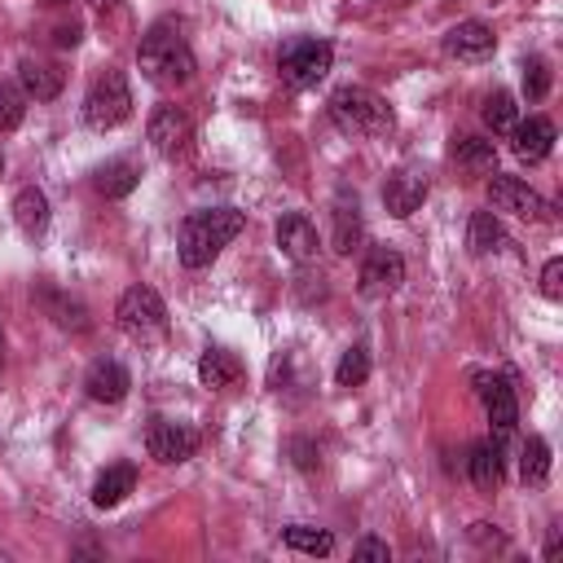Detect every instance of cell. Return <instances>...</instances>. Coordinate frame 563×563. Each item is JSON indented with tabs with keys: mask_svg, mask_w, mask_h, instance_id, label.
<instances>
[{
	"mask_svg": "<svg viewBox=\"0 0 563 563\" xmlns=\"http://www.w3.org/2000/svg\"><path fill=\"white\" fill-rule=\"evenodd\" d=\"M246 216L233 207H202L194 216L180 220V238H176V255L185 268H207L238 233H242Z\"/></svg>",
	"mask_w": 563,
	"mask_h": 563,
	"instance_id": "cell-1",
	"label": "cell"
},
{
	"mask_svg": "<svg viewBox=\"0 0 563 563\" xmlns=\"http://www.w3.org/2000/svg\"><path fill=\"white\" fill-rule=\"evenodd\" d=\"M136 66H141V75H145L150 84H158V88H180V84L194 79V53H189L185 35H180L172 22H158V26H150V31L141 35V44H136Z\"/></svg>",
	"mask_w": 563,
	"mask_h": 563,
	"instance_id": "cell-2",
	"label": "cell"
},
{
	"mask_svg": "<svg viewBox=\"0 0 563 563\" xmlns=\"http://www.w3.org/2000/svg\"><path fill=\"white\" fill-rule=\"evenodd\" d=\"M330 119L339 123V132L347 136H387L391 132V106L361 84H343L330 92Z\"/></svg>",
	"mask_w": 563,
	"mask_h": 563,
	"instance_id": "cell-3",
	"label": "cell"
},
{
	"mask_svg": "<svg viewBox=\"0 0 563 563\" xmlns=\"http://www.w3.org/2000/svg\"><path fill=\"white\" fill-rule=\"evenodd\" d=\"M128 114H132V88H128L123 70L97 75L92 88H88V97H84V123L92 132H110V128L128 123Z\"/></svg>",
	"mask_w": 563,
	"mask_h": 563,
	"instance_id": "cell-4",
	"label": "cell"
},
{
	"mask_svg": "<svg viewBox=\"0 0 563 563\" xmlns=\"http://www.w3.org/2000/svg\"><path fill=\"white\" fill-rule=\"evenodd\" d=\"M114 321H119V330L128 339L150 343V339H158L167 330V308H163L154 286H128L119 295V303H114Z\"/></svg>",
	"mask_w": 563,
	"mask_h": 563,
	"instance_id": "cell-5",
	"label": "cell"
},
{
	"mask_svg": "<svg viewBox=\"0 0 563 563\" xmlns=\"http://www.w3.org/2000/svg\"><path fill=\"white\" fill-rule=\"evenodd\" d=\"M330 62H334V48H330L325 40H295V44L282 48L277 70H282V79H286L290 88H312V84L325 79Z\"/></svg>",
	"mask_w": 563,
	"mask_h": 563,
	"instance_id": "cell-6",
	"label": "cell"
},
{
	"mask_svg": "<svg viewBox=\"0 0 563 563\" xmlns=\"http://www.w3.org/2000/svg\"><path fill=\"white\" fill-rule=\"evenodd\" d=\"M488 202H493L497 211L519 216V220H532V224H545V220H550V202H545L537 189H528V180H519V176L493 172V176H488Z\"/></svg>",
	"mask_w": 563,
	"mask_h": 563,
	"instance_id": "cell-7",
	"label": "cell"
},
{
	"mask_svg": "<svg viewBox=\"0 0 563 563\" xmlns=\"http://www.w3.org/2000/svg\"><path fill=\"white\" fill-rule=\"evenodd\" d=\"M145 141L154 145V154L163 158H180L189 154V141H194V128H189V114L180 106H158L145 123Z\"/></svg>",
	"mask_w": 563,
	"mask_h": 563,
	"instance_id": "cell-8",
	"label": "cell"
},
{
	"mask_svg": "<svg viewBox=\"0 0 563 563\" xmlns=\"http://www.w3.org/2000/svg\"><path fill=\"white\" fill-rule=\"evenodd\" d=\"M356 282H361V295H365V299H387V295H396L400 282H405V260H400L396 251L378 246V251L365 255Z\"/></svg>",
	"mask_w": 563,
	"mask_h": 563,
	"instance_id": "cell-9",
	"label": "cell"
},
{
	"mask_svg": "<svg viewBox=\"0 0 563 563\" xmlns=\"http://www.w3.org/2000/svg\"><path fill=\"white\" fill-rule=\"evenodd\" d=\"M475 383H479V400H484V413H488V422H493L497 440H501V435H510V431H515V422H519V400H515L510 378H506V374H479Z\"/></svg>",
	"mask_w": 563,
	"mask_h": 563,
	"instance_id": "cell-10",
	"label": "cell"
},
{
	"mask_svg": "<svg viewBox=\"0 0 563 563\" xmlns=\"http://www.w3.org/2000/svg\"><path fill=\"white\" fill-rule=\"evenodd\" d=\"M145 449H150L154 462L176 466V462H189V457L198 453V431H189V427H180V422H150Z\"/></svg>",
	"mask_w": 563,
	"mask_h": 563,
	"instance_id": "cell-11",
	"label": "cell"
},
{
	"mask_svg": "<svg viewBox=\"0 0 563 563\" xmlns=\"http://www.w3.org/2000/svg\"><path fill=\"white\" fill-rule=\"evenodd\" d=\"M427 194H431L427 176H418V172H409V167H400V172H391V176L383 180V207H387L396 220L413 216V211L427 202Z\"/></svg>",
	"mask_w": 563,
	"mask_h": 563,
	"instance_id": "cell-12",
	"label": "cell"
},
{
	"mask_svg": "<svg viewBox=\"0 0 563 563\" xmlns=\"http://www.w3.org/2000/svg\"><path fill=\"white\" fill-rule=\"evenodd\" d=\"M510 150H515V158H523V163L550 158V150H554V123H550L545 114H528L523 123L510 128Z\"/></svg>",
	"mask_w": 563,
	"mask_h": 563,
	"instance_id": "cell-13",
	"label": "cell"
},
{
	"mask_svg": "<svg viewBox=\"0 0 563 563\" xmlns=\"http://www.w3.org/2000/svg\"><path fill=\"white\" fill-rule=\"evenodd\" d=\"M493 48H497V35H493V26H484V22H457V26L444 35V53L457 57V62H484Z\"/></svg>",
	"mask_w": 563,
	"mask_h": 563,
	"instance_id": "cell-14",
	"label": "cell"
},
{
	"mask_svg": "<svg viewBox=\"0 0 563 563\" xmlns=\"http://www.w3.org/2000/svg\"><path fill=\"white\" fill-rule=\"evenodd\" d=\"M132 387V374L119 365V361H92L88 374H84V391L97 400V405H119Z\"/></svg>",
	"mask_w": 563,
	"mask_h": 563,
	"instance_id": "cell-15",
	"label": "cell"
},
{
	"mask_svg": "<svg viewBox=\"0 0 563 563\" xmlns=\"http://www.w3.org/2000/svg\"><path fill=\"white\" fill-rule=\"evenodd\" d=\"M277 246H282V255L295 260V264L317 260V229H312V220L299 216V211L282 216V220H277Z\"/></svg>",
	"mask_w": 563,
	"mask_h": 563,
	"instance_id": "cell-16",
	"label": "cell"
},
{
	"mask_svg": "<svg viewBox=\"0 0 563 563\" xmlns=\"http://www.w3.org/2000/svg\"><path fill=\"white\" fill-rule=\"evenodd\" d=\"M330 220H334V229H330V242H334V251L339 255H352L356 246H361V233H365V224H361V207H356V194H339L334 198V207H330Z\"/></svg>",
	"mask_w": 563,
	"mask_h": 563,
	"instance_id": "cell-17",
	"label": "cell"
},
{
	"mask_svg": "<svg viewBox=\"0 0 563 563\" xmlns=\"http://www.w3.org/2000/svg\"><path fill=\"white\" fill-rule=\"evenodd\" d=\"M48 220H53V211H48L44 189L22 185V189L13 194V224L35 242V238H44V233H48Z\"/></svg>",
	"mask_w": 563,
	"mask_h": 563,
	"instance_id": "cell-18",
	"label": "cell"
},
{
	"mask_svg": "<svg viewBox=\"0 0 563 563\" xmlns=\"http://www.w3.org/2000/svg\"><path fill=\"white\" fill-rule=\"evenodd\" d=\"M18 84H22V92H26V97H35V101H53V97L62 92L66 75H62L53 62L22 57V66H18Z\"/></svg>",
	"mask_w": 563,
	"mask_h": 563,
	"instance_id": "cell-19",
	"label": "cell"
},
{
	"mask_svg": "<svg viewBox=\"0 0 563 563\" xmlns=\"http://www.w3.org/2000/svg\"><path fill=\"white\" fill-rule=\"evenodd\" d=\"M449 154H453V163H457L462 172H471V176H493V172H497V145L484 141V136H457Z\"/></svg>",
	"mask_w": 563,
	"mask_h": 563,
	"instance_id": "cell-20",
	"label": "cell"
},
{
	"mask_svg": "<svg viewBox=\"0 0 563 563\" xmlns=\"http://www.w3.org/2000/svg\"><path fill=\"white\" fill-rule=\"evenodd\" d=\"M92 185H97V194H106V198H128V194L141 185V167H136L132 158H110V163L97 167Z\"/></svg>",
	"mask_w": 563,
	"mask_h": 563,
	"instance_id": "cell-21",
	"label": "cell"
},
{
	"mask_svg": "<svg viewBox=\"0 0 563 563\" xmlns=\"http://www.w3.org/2000/svg\"><path fill=\"white\" fill-rule=\"evenodd\" d=\"M198 378H202V387L224 391V387H233V383L242 378V365H238L233 352H224V347H207V352L198 356Z\"/></svg>",
	"mask_w": 563,
	"mask_h": 563,
	"instance_id": "cell-22",
	"label": "cell"
},
{
	"mask_svg": "<svg viewBox=\"0 0 563 563\" xmlns=\"http://www.w3.org/2000/svg\"><path fill=\"white\" fill-rule=\"evenodd\" d=\"M132 488H136V466H128V462L106 466V471L97 475V484H92V506L110 510V506H119V501H123Z\"/></svg>",
	"mask_w": 563,
	"mask_h": 563,
	"instance_id": "cell-23",
	"label": "cell"
},
{
	"mask_svg": "<svg viewBox=\"0 0 563 563\" xmlns=\"http://www.w3.org/2000/svg\"><path fill=\"white\" fill-rule=\"evenodd\" d=\"M466 471H471V479H475V488H484V493H493V488L501 484V444H497V440H479V444H471V457H466Z\"/></svg>",
	"mask_w": 563,
	"mask_h": 563,
	"instance_id": "cell-24",
	"label": "cell"
},
{
	"mask_svg": "<svg viewBox=\"0 0 563 563\" xmlns=\"http://www.w3.org/2000/svg\"><path fill=\"white\" fill-rule=\"evenodd\" d=\"M466 246H471L475 255L501 251V246H506V229H501V220H497L493 211H475V216H471V229H466Z\"/></svg>",
	"mask_w": 563,
	"mask_h": 563,
	"instance_id": "cell-25",
	"label": "cell"
},
{
	"mask_svg": "<svg viewBox=\"0 0 563 563\" xmlns=\"http://www.w3.org/2000/svg\"><path fill=\"white\" fill-rule=\"evenodd\" d=\"M519 479L523 484H545L550 479V444L541 435H528L523 449H519Z\"/></svg>",
	"mask_w": 563,
	"mask_h": 563,
	"instance_id": "cell-26",
	"label": "cell"
},
{
	"mask_svg": "<svg viewBox=\"0 0 563 563\" xmlns=\"http://www.w3.org/2000/svg\"><path fill=\"white\" fill-rule=\"evenodd\" d=\"M369 378V347L365 343H352L343 356H339V365H334V383L339 387H361Z\"/></svg>",
	"mask_w": 563,
	"mask_h": 563,
	"instance_id": "cell-27",
	"label": "cell"
},
{
	"mask_svg": "<svg viewBox=\"0 0 563 563\" xmlns=\"http://www.w3.org/2000/svg\"><path fill=\"white\" fill-rule=\"evenodd\" d=\"M282 541H286L290 550H299V554H330V550H334V537H330L325 528H308V523H290V528L282 532Z\"/></svg>",
	"mask_w": 563,
	"mask_h": 563,
	"instance_id": "cell-28",
	"label": "cell"
},
{
	"mask_svg": "<svg viewBox=\"0 0 563 563\" xmlns=\"http://www.w3.org/2000/svg\"><path fill=\"white\" fill-rule=\"evenodd\" d=\"M484 123L493 128V132H510L515 123H519V110H515V97L506 92V88H497V92H488L484 97Z\"/></svg>",
	"mask_w": 563,
	"mask_h": 563,
	"instance_id": "cell-29",
	"label": "cell"
},
{
	"mask_svg": "<svg viewBox=\"0 0 563 563\" xmlns=\"http://www.w3.org/2000/svg\"><path fill=\"white\" fill-rule=\"evenodd\" d=\"M44 303L53 308V321L66 325V330H88V317H84V303L79 299H66V295H44Z\"/></svg>",
	"mask_w": 563,
	"mask_h": 563,
	"instance_id": "cell-30",
	"label": "cell"
},
{
	"mask_svg": "<svg viewBox=\"0 0 563 563\" xmlns=\"http://www.w3.org/2000/svg\"><path fill=\"white\" fill-rule=\"evenodd\" d=\"M26 114V92L18 84H0V132H13Z\"/></svg>",
	"mask_w": 563,
	"mask_h": 563,
	"instance_id": "cell-31",
	"label": "cell"
},
{
	"mask_svg": "<svg viewBox=\"0 0 563 563\" xmlns=\"http://www.w3.org/2000/svg\"><path fill=\"white\" fill-rule=\"evenodd\" d=\"M523 92H528V101H541L550 92V70H545L541 57H528L523 62Z\"/></svg>",
	"mask_w": 563,
	"mask_h": 563,
	"instance_id": "cell-32",
	"label": "cell"
},
{
	"mask_svg": "<svg viewBox=\"0 0 563 563\" xmlns=\"http://www.w3.org/2000/svg\"><path fill=\"white\" fill-rule=\"evenodd\" d=\"M541 295L545 299H563V260H550L541 268Z\"/></svg>",
	"mask_w": 563,
	"mask_h": 563,
	"instance_id": "cell-33",
	"label": "cell"
},
{
	"mask_svg": "<svg viewBox=\"0 0 563 563\" xmlns=\"http://www.w3.org/2000/svg\"><path fill=\"white\" fill-rule=\"evenodd\" d=\"M361 563H387L391 559V550H387V541H374V537H365V541H356V550H352Z\"/></svg>",
	"mask_w": 563,
	"mask_h": 563,
	"instance_id": "cell-34",
	"label": "cell"
},
{
	"mask_svg": "<svg viewBox=\"0 0 563 563\" xmlns=\"http://www.w3.org/2000/svg\"><path fill=\"white\" fill-rule=\"evenodd\" d=\"M290 449H295V462H299L303 471H312V466H317V453H312V444H308V440H290Z\"/></svg>",
	"mask_w": 563,
	"mask_h": 563,
	"instance_id": "cell-35",
	"label": "cell"
},
{
	"mask_svg": "<svg viewBox=\"0 0 563 563\" xmlns=\"http://www.w3.org/2000/svg\"><path fill=\"white\" fill-rule=\"evenodd\" d=\"M53 44H57V48H75V44H79V26H75V22H70V26H57Z\"/></svg>",
	"mask_w": 563,
	"mask_h": 563,
	"instance_id": "cell-36",
	"label": "cell"
},
{
	"mask_svg": "<svg viewBox=\"0 0 563 563\" xmlns=\"http://www.w3.org/2000/svg\"><path fill=\"white\" fill-rule=\"evenodd\" d=\"M559 541H563V528H550V541H545V559L559 554Z\"/></svg>",
	"mask_w": 563,
	"mask_h": 563,
	"instance_id": "cell-37",
	"label": "cell"
},
{
	"mask_svg": "<svg viewBox=\"0 0 563 563\" xmlns=\"http://www.w3.org/2000/svg\"><path fill=\"white\" fill-rule=\"evenodd\" d=\"M0 356H4V330H0Z\"/></svg>",
	"mask_w": 563,
	"mask_h": 563,
	"instance_id": "cell-38",
	"label": "cell"
},
{
	"mask_svg": "<svg viewBox=\"0 0 563 563\" xmlns=\"http://www.w3.org/2000/svg\"><path fill=\"white\" fill-rule=\"evenodd\" d=\"M0 176H4V158H0Z\"/></svg>",
	"mask_w": 563,
	"mask_h": 563,
	"instance_id": "cell-39",
	"label": "cell"
},
{
	"mask_svg": "<svg viewBox=\"0 0 563 563\" xmlns=\"http://www.w3.org/2000/svg\"><path fill=\"white\" fill-rule=\"evenodd\" d=\"M53 4H57V0H53Z\"/></svg>",
	"mask_w": 563,
	"mask_h": 563,
	"instance_id": "cell-40",
	"label": "cell"
}]
</instances>
